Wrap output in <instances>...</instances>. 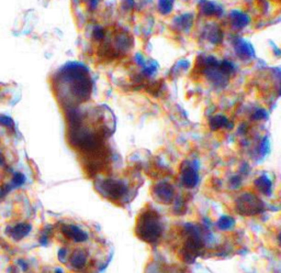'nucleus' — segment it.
Segmentation results:
<instances>
[{
	"label": "nucleus",
	"instance_id": "1",
	"mask_svg": "<svg viewBox=\"0 0 281 273\" xmlns=\"http://www.w3.org/2000/svg\"><path fill=\"white\" fill-rule=\"evenodd\" d=\"M136 236L149 243H154L163 234V225L155 209H145L138 215L135 224Z\"/></svg>",
	"mask_w": 281,
	"mask_h": 273
},
{
	"label": "nucleus",
	"instance_id": "2",
	"mask_svg": "<svg viewBox=\"0 0 281 273\" xmlns=\"http://www.w3.org/2000/svg\"><path fill=\"white\" fill-rule=\"evenodd\" d=\"M235 209L244 216H255L264 211V204L255 194L246 193L236 200Z\"/></svg>",
	"mask_w": 281,
	"mask_h": 273
},
{
	"label": "nucleus",
	"instance_id": "3",
	"mask_svg": "<svg viewBox=\"0 0 281 273\" xmlns=\"http://www.w3.org/2000/svg\"><path fill=\"white\" fill-rule=\"evenodd\" d=\"M61 230L65 238L76 243H83L88 241L89 239V235L86 230H83L79 226L73 225V224H66V225H63Z\"/></svg>",
	"mask_w": 281,
	"mask_h": 273
},
{
	"label": "nucleus",
	"instance_id": "4",
	"mask_svg": "<svg viewBox=\"0 0 281 273\" xmlns=\"http://www.w3.org/2000/svg\"><path fill=\"white\" fill-rule=\"evenodd\" d=\"M102 188L105 195L114 201L120 200L126 193L125 185L119 181H112V180L105 181L102 184Z\"/></svg>",
	"mask_w": 281,
	"mask_h": 273
},
{
	"label": "nucleus",
	"instance_id": "5",
	"mask_svg": "<svg viewBox=\"0 0 281 273\" xmlns=\"http://www.w3.org/2000/svg\"><path fill=\"white\" fill-rule=\"evenodd\" d=\"M87 262H88V254L86 253V250H83L81 248L74 250L73 253L70 254L68 259V263L70 264V267L76 271H80L82 269H85Z\"/></svg>",
	"mask_w": 281,
	"mask_h": 273
},
{
	"label": "nucleus",
	"instance_id": "6",
	"mask_svg": "<svg viewBox=\"0 0 281 273\" xmlns=\"http://www.w3.org/2000/svg\"><path fill=\"white\" fill-rule=\"evenodd\" d=\"M153 195L155 196V198L158 202H160L161 204H171V203L174 201L175 192H174V188L170 184L163 183L155 187Z\"/></svg>",
	"mask_w": 281,
	"mask_h": 273
},
{
	"label": "nucleus",
	"instance_id": "7",
	"mask_svg": "<svg viewBox=\"0 0 281 273\" xmlns=\"http://www.w3.org/2000/svg\"><path fill=\"white\" fill-rule=\"evenodd\" d=\"M31 229L32 227L29 222H19L17 225L9 228L8 235L10 236L11 239L20 241L24 239V238L31 233Z\"/></svg>",
	"mask_w": 281,
	"mask_h": 273
},
{
	"label": "nucleus",
	"instance_id": "8",
	"mask_svg": "<svg viewBox=\"0 0 281 273\" xmlns=\"http://www.w3.org/2000/svg\"><path fill=\"white\" fill-rule=\"evenodd\" d=\"M181 182L186 187H194L198 182V176L191 167H187L181 173Z\"/></svg>",
	"mask_w": 281,
	"mask_h": 273
},
{
	"label": "nucleus",
	"instance_id": "9",
	"mask_svg": "<svg viewBox=\"0 0 281 273\" xmlns=\"http://www.w3.org/2000/svg\"><path fill=\"white\" fill-rule=\"evenodd\" d=\"M235 221L230 216H223L219 219V221L216 222V226L220 230H231L234 227Z\"/></svg>",
	"mask_w": 281,
	"mask_h": 273
},
{
	"label": "nucleus",
	"instance_id": "10",
	"mask_svg": "<svg viewBox=\"0 0 281 273\" xmlns=\"http://www.w3.org/2000/svg\"><path fill=\"white\" fill-rule=\"evenodd\" d=\"M256 187L259 192L264 193L265 195H268L271 190V183L268 179L261 178L256 181Z\"/></svg>",
	"mask_w": 281,
	"mask_h": 273
},
{
	"label": "nucleus",
	"instance_id": "11",
	"mask_svg": "<svg viewBox=\"0 0 281 273\" xmlns=\"http://www.w3.org/2000/svg\"><path fill=\"white\" fill-rule=\"evenodd\" d=\"M24 182H25V178L23 174L16 173L15 177H13V179H12V186H15V187L21 186L24 184Z\"/></svg>",
	"mask_w": 281,
	"mask_h": 273
},
{
	"label": "nucleus",
	"instance_id": "12",
	"mask_svg": "<svg viewBox=\"0 0 281 273\" xmlns=\"http://www.w3.org/2000/svg\"><path fill=\"white\" fill-rule=\"evenodd\" d=\"M69 256H70V254H69V250L67 248L60 249V251H59V260H60V262H62V263L68 262Z\"/></svg>",
	"mask_w": 281,
	"mask_h": 273
},
{
	"label": "nucleus",
	"instance_id": "13",
	"mask_svg": "<svg viewBox=\"0 0 281 273\" xmlns=\"http://www.w3.org/2000/svg\"><path fill=\"white\" fill-rule=\"evenodd\" d=\"M11 188H12V185H8V184H4L0 186V200H4L6 197V196L11 191Z\"/></svg>",
	"mask_w": 281,
	"mask_h": 273
},
{
	"label": "nucleus",
	"instance_id": "14",
	"mask_svg": "<svg viewBox=\"0 0 281 273\" xmlns=\"http://www.w3.org/2000/svg\"><path fill=\"white\" fill-rule=\"evenodd\" d=\"M0 123L7 126V127H13V122L11 120V118L9 117H0Z\"/></svg>",
	"mask_w": 281,
	"mask_h": 273
},
{
	"label": "nucleus",
	"instance_id": "15",
	"mask_svg": "<svg viewBox=\"0 0 281 273\" xmlns=\"http://www.w3.org/2000/svg\"><path fill=\"white\" fill-rule=\"evenodd\" d=\"M278 242L280 244V247H281V233L278 235Z\"/></svg>",
	"mask_w": 281,
	"mask_h": 273
},
{
	"label": "nucleus",
	"instance_id": "16",
	"mask_svg": "<svg viewBox=\"0 0 281 273\" xmlns=\"http://www.w3.org/2000/svg\"><path fill=\"white\" fill-rule=\"evenodd\" d=\"M2 163H4V157H3L2 153H0V164H2Z\"/></svg>",
	"mask_w": 281,
	"mask_h": 273
},
{
	"label": "nucleus",
	"instance_id": "17",
	"mask_svg": "<svg viewBox=\"0 0 281 273\" xmlns=\"http://www.w3.org/2000/svg\"><path fill=\"white\" fill-rule=\"evenodd\" d=\"M55 273H64V271H63L62 269H56Z\"/></svg>",
	"mask_w": 281,
	"mask_h": 273
}]
</instances>
